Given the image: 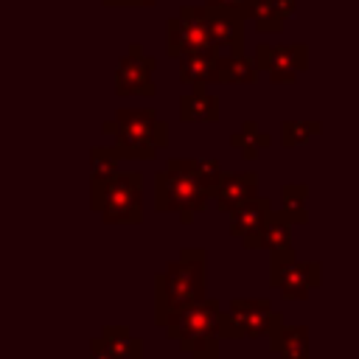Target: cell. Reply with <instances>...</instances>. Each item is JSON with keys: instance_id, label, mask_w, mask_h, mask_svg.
Returning a JSON list of instances; mask_svg holds the SVG:
<instances>
[{"instance_id": "6da1fadb", "label": "cell", "mask_w": 359, "mask_h": 359, "mask_svg": "<svg viewBox=\"0 0 359 359\" xmlns=\"http://www.w3.org/2000/svg\"><path fill=\"white\" fill-rule=\"evenodd\" d=\"M208 297V250L185 247L154 275V323Z\"/></svg>"}, {"instance_id": "7a4b0ae2", "label": "cell", "mask_w": 359, "mask_h": 359, "mask_svg": "<svg viewBox=\"0 0 359 359\" xmlns=\"http://www.w3.org/2000/svg\"><path fill=\"white\" fill-rule=\"evenodd\" d=\"M101 132L112 135V149L121 160H151L157 149L168 146V123L151 107H118L101 123Z\"/></svg>"}, {"instance_id": "3957f363", "label": "cell", "mask_w": 359, "mask_h": 359, "mask_svg": "<svg viewBox=\"0 0 359 359\" xmlns=\"http://www.w3.org/2000/svg\"><path fill=\"white\" fill-rule=\"evenodd\" d=\"M191 163L194 157H168L165 168L154 171V210L180 213L182 224H191L210 205V194L196 182Z\"/></svg>"}, {"instance_id": "277c9868", "label": "cell", "mask_w": 359, "mask_h": 359, "mask_svg": "<svg viewBox=\"0 0 359 359\" xmlns=\"http://www.w3.org/2000/svg\"><path fill=\"white\" fill-rule=\"evenodd\" d=\"M219 317H222V303L213 297H205L199 303H191L180 311H171L163 320L165 337L180 342L185 353L205 351L208 345H219Z\"/></svg>"}, {"instance_id": "5b68a950", "label": "cell", "mask_w": 359, "mask_h": 359, "mask_svg": "<svg viewBox=\"0 0 359 359\" xmlns=\"http://www.w3.org/2000/svg\"><path fill=\"white\" fill-rule=\"evenodd\" d=\"M283 325V314L266 297H233L219 317V339H258Z\"/></svg>"}, {"instance_id": "8992f818", "label": "cell", "mask_w": 359, "mask_h": 359, "mask_svg": "<svg viewBox=\"0 0 359 359\" xmlns=\"http://www.w3.org/2000/svg\"><path fill=\"white\" fill-rule=\"evenodd\" d=\"M90 210H95L107 224H140L143 222V174L115 171Z\"/></svg>"}, {"instance_id": "52a82bcc", "label": "cell", "mask_w": 359, "mask_h": 359, "mask_svg": "<svg viewBox=\"0 0 359 359\" xmlns=\"http://www.w3.org/2000/svg\"><path fill=\"white\" fill-rule=\"evenodd\" d=\"M320 283H323L320 261H300L294 247L269 252V286H275L283 300H306Z\"/></svg>"}, {"instance_id": "ba28073f", "label": "cell", "mask_w": 359, "mask_h": 359, "mask_svg": "<svg viewBox=\"0 0 359 359\" xmlns=\"http://www.w3.org/2000/svg\"><path fill=\"white\" fill-rule=\"evenodd\" d=\"M216 48L208 36L205 25V6H180V14L165 22V53L168 59H180L188 53H202Z\"/></svg>"}, {"instance_id": "9c48e42d", "label": "cell", "mask_w": 359, "mask_h": 359, "mask_svg": "<svg viewBox=\"0 0 359 359\" xmlns=\"http://www.w3.org/2000/svg\"><path fill=\"white\" fill-rule=\"evenodd\" d=\"M258 73H266L272 84H294L297 76L309 67L306 42H280V45H255L252 56Z\"/></svg>"}, {"instance_id": "30bf717a", "label": "cell", "mask_w": 359, "mask_h": 359, "mask_svg": "<svg viewBox=\"0 0 359 359\" xmlns=\"http://www.w3.org/2000/svg\"><path fill=\"white\" fill-rule=\"evenodd\" d=\"M154 56L143 53L140 42H129L126 53L118 59L115 65V95L118 98H129V95H146L151 98L157 93L154 84Z\"/></svg>"}, {"instance_id": "8fae6325", "label": "cell", "mask_w": 359, "mask_h": 359, "mask_svg": "<svg viewBox=\"0 0 359 359\" xmlns=\"http://www.w3.org/2000/svg\"><path fill=\"white\" fill-rule=\"evenodd\" d=\"M244 14L236 11H224V8H208L205 6V25H208V36L210 42L222 50V53H244Z\"/></svg>"}, {"instance_id": "7c38bea8", "label": "cell", "mask_w": 359, "mask_h": 359, "mask_svg": "<svg viewBox=\"0 0 359 359\" xmlns=\"http://www.w3.org/2000/svg\"><path fill=\"white\" fill-rule=\"evenodd\" d=\"M258 196V174L255 171H224L219 185L210 191V202L219 213H233Z\"/></svg>"}, {"instance_id": "4fadbf2b", "label": "cell", "mask_w": 359, "mask_h": 359, "mask_svg": "<svg viewBox=\"0 0 359 359\" xmlns=\"http://www.w3.org/2000/svg\"><path fill=\"white\" fill-rule=\"evenodd\" d=\"M244 247H247V250H266V252L292 247V222L286 219L283 210L272 208V210L266 213L264 224L258 227V233H255Z\"/></svg>"}, {"instance_id": "5bb4252c", "label": "cell", "mask_w": 359, "mask_h": 359, "mask_svg": "<svg viewBox=\"0 0 359 359\" xmlns=\"http://www.w3.org/2000/svg\"><path fill=\"white\" fill-rule=\"evenodd\" d=\"M219 118H222L219 95L208 93L205 87H194L180 95V121L182 123H216Z\"/></svg>"}, {"instance_id": "9a60e30c", "label": "cell", "mask_w": 359, "mask_h": 359, "mask_svg": "<svg viewBox=\"0 0 359 359\" xmlns=\"http://www.w3.org/2000/svg\"><path fill=\"white\" fill-rule=\"evenodd\" d=\"M222 50L219 48H210V50H202V53H188V56H180V81L185 87H210L216 84V56Z\"/></svg>"}, {"instance_id": "2e32d148", "label": "cell", "mask_w": 359, "mask_h": 359, "mask_svg": "<svg viewBox=\"0 0 359 359\" xmlns=\"http://www.w3.org/2000/svg\"><path fill=\"white\" fill-rule=\"evenodd\" d=\"M269 210H272V205H269V199H264V196H255V199H250L247 205L236 208V210L230 213V236L238 238L241 244H247V241L258 233V227L264 224V219H266Z\"/></svg>"}, {"instance_id": "e0dca14e", "label": "cell", "mask_w": 359, "mask_h": 359, "mask_svg": "<svg viewBox=\"0 0 359 359\" xmlns=\"http://www.w3.org/2000/svg\"><path fill=\"white\" fill-rule=\"evenodd\" d=\"M258 67L247 53H219L216 56V84H255Z\"/></svg>"}, {"instance_id": "ac0fdd59", "label": "cell", "mask_w": 359, "mask_h": 359, "mask_svg": "<svg viewBox=\"0 0 359 359\" xmlns=\"http://www.w3.org/2000/svg\"><path fill=\"white\" fill-rule=\"evenodd\" d=\"M118 163H121V157L112 146H93L90 149V208L98 202L104 185L118 171Z\"/></svg>"}, {"instance_id": "d6986e66", "label": "cell", "mask_w": 359, "mask_h": 359, "mask_svg": "<svg viewBox=\"0 0 359 359\" xmlns=\"http://www.w3.org/2000/svg\"><path fill=\"white\" fill-rule=\"evenodd\" d=\"M269 345L280 359H309V325H278Z\"/></svg>"}, {"instance_id": "ffe728a7", "label": "cell", "mask_w": 359, "mask_h": 359, "mask_svg": "<svg viewBox=\"0 0 359 359\" xmlns=\"http://www.w3.org/2000/svg\"><path fill=\"white\" fill-rule=\"evenodd\" d=\"M98 337L112 359H143V339L135 337L126 325H104Z\"/></svg>"}, {"instance_id": "44dd1931", "label": "cell", "mask_w": 359, "mask_h": 359, "mask_svg": "<svg viewBox=\"0 0 359 359\" xmlns=\"http://www.w3.org/2000/svg\"><path fill=\"white\" fill-rule=\"evenodd\" d=\"M266 146H272V135L264 132L258 121H244L241 129L230 135V149H236L244 160H255Z\"/></svg>"}, {"instance_id": "7402d4cb", "label": "cell", "mask_w": 359, "mask_h": 359, "mask_svg": "<svg viewBox=\"0 0 359 359\" xmlns=\"http://www.w3.org/2000/svg\"><path fill=\"white\" fill-rule=\"evenodd\" d=\"M306 199H309V185L306 182H283L280 185V208L278 210H283L292 224H306L309 222Z\"/></svg>"}, {"instance_id": "603a6c76", "label": "cell", "mask_w": 359, "mask_h": 359, "mask_svg": "<svg viewBox=\"0 0 359 359\" xmlns=\"http://www.w3.org/2000/svg\"><path fill=\"white\" fill-rule=\"evenodd\" d=\"M247 20L255 25V31L258 34H280L283 31V17H280V11L275 8V3L272 0H250L247 3Z\"/></svg>"}, {"instance_id": "cb8c5ba5", "label": "cell", "mask_w": 359, "mask_h": 359, "mask_svg": "<svg viewBox=\"0 0 359 359\" xmlns=\"http://www.w3.org/2000/svg\"><path fill=\"white\" fill-rule=\"evenodd\" d=\"M323 132V123L320 121H280V146L283 149H294V146H303L309 143L314 135Z\"/></svg>"}, {"instance_id": "d4e9b609", "label": "cell", "mask_w": 359, "mask_h": 359, "mask_svg": "<svg viewBox=\"0 0 359 359\" xmlns=\"http://www.w3.org/2000/svg\"><path fill=\"white\" fill-rule=\"evenodd\" d=\"M191 171H194L196 182H199L208 194L219 185V180H222V174H224V168H222V163H219L216 157H194Z\"/></svg>"}, {"instance_id": "484cf974", "label": "cell", "mask_w": 359, "mask_h": 359, "mask_svg": "<svg viewBox=\"0 0 359 359\" xmlns=\"http://www.w3.org/2000/svg\"><path fill=\"white\" fill-rule=\"evenodd\" d=\"M247 3L250 0H202V6H208V8H224V11H236V14H244Z\"/></svg>"}, {"instance_id": "4316f807", "label": "cell", "mask_w": 359, "mask_h": 359, "mask_svg": "<svg viewBox=\"0 0 359 359\" xmlns=\"http://www.w3.org/2000/svg\"><path fill=\"white\" fill-rule=\"evenodd\" d=\"M107 8H149L157 0H101Z\"/></svg>"}, {"instance_id": "83f0119b", "label": "cell", "mask_w": 359, "mask_h": 359, "mask_svg": "<svg viewBox=\"0 0 359 359\" xmlns=\"http://www.w3.org/2000/svg\"><path fill=\"white\" fill-rule=\"evenodd\" d=\"M272 3H275V8L280 11L283 20H289V17L297 14V0H272Z\"/></svg>"}, {"instance_id": "f1b7e54d", "label": "cell", "mask_w": 359, "mask_h": 359, "mask_svg": "<svg viewBox=\"0 0 359 359\" xmlns=\"http://www.w3.org/2000/svg\"><path fill=\"white\" fill-rule=\"evenodd\" d=\"M90 359H112L109 351L104 348L101 337H93V339H90Z\"/></svg>"}, {"instance_id": "f546056e", "label": "cell", "mask_w": 359, "mask_h": 359, "mask_svg": "<svg viewBox=\"0 0 359 359\" xmlns=\"http://www.w3.org/2000/svg\"><path fill=\"white\" fill-rule=\"evenodd\" d=\"M194 359H219V345H208L205 351H196V353H191Z\"/></svg>"}]
</instances>
